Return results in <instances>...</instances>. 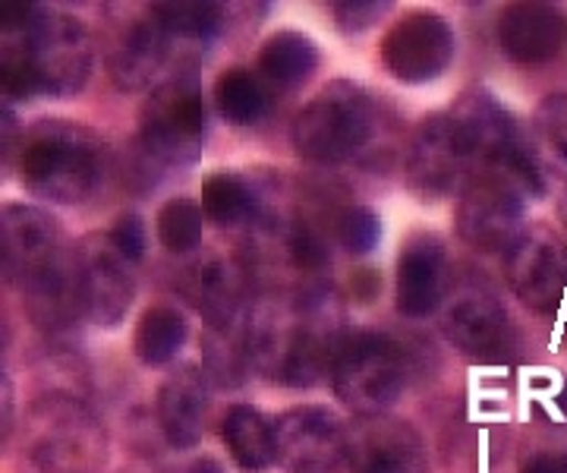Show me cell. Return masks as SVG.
<instances>
[{
  "instance_id": "cell-33",
  "label": "cell",
  "mask_w": 567,
  "mask_h": 473,
  "mask_svg": "<svg viewBox=\"0 0 567 473\" xmlns=\"http://www.w3.org/2000/svg\"><path fill=\"white\" fill-rule=\"evenodd\" d=\"M391 10L382 0H341V3H331V17L334 22L344 29L347 35H357L372 29L379 20H385V13Z\"/></svg>"
},
{
  "instance_id": "cell-29",
  "label": "cell",
  "mask_w": 567,
  "mask_h": 473,
  "mask_svg": "<svg viewBox=\"0 0 567 473\" xmlns=\"http://www.w3.org/2000/svg\"><path fill=\"white\" fill-rule=\"evenodd\" d=\"M152 13L158 17L164 32L174 39L177 51L212 44L224 29L221 3H155Z\"/></svg>"
},
{
  "instance_id": "cell-30",
  "label": "cell",
  "mask_w": 567,
  "mask_h": 473,
  "mask_svg": "<svg viewBox=\"0 0 567 473\" xmlns=\"http://www.w3.org/2000/svg\"><path fill=\"white\" fill-rule=\"evenodd\" d=\"M203 203H196L189 196H174V199L164 203L158 218H155L158 244L171 256H189L203 244Z\"/></svg>"
},
{
  "instance_id": "cell-2",
  "label": "cell",
  "mask_w": 567,
  "mask_h": 473,
  "mask_svg": "<svg viewBox=\"0 0 567 473\" xmlns=\"http://www.w3.org/2000/svg\"><path fill=\"white\" fill-rule=\"evenodd\" d=\"M338 294L319 288L297 294H265L249 307V363L268 382L312 389L328 376L341 326Z\"/></svg>"
},
{
  "instance_id": "cell-16",
  "label": "cell",
  "mask_w": 567,
  "mask_h": 473,
  "mask_svg": "<svg viewBox=\"0 0 567 473\" xmlns=\"http://www.w3.org/2000/svg\"><path fill=\"white\" fill-rule=\"evenodd\" d=\"M271 426L278 464L287 473H331L338 464H344L347 426L338 413L322 404H303L278 413Z\"/></svg>"
},
{
  "instance_id": "cell-22",
  "label": "cell",
  "mask_w": 567,
  "mask_h": 473,
  "mask_svg": "<svg viewBox=\"0 0 567 473\" xmlns=\"http://www.w3.org/2000/svg\"><path fill=\"white\" fill-rule=\"evenodd\" d=\"M174 54H177L174 39L164 32L158 17L145 10L126 25V32L111 54V80L121 92H142L158 80V73Z\"/></svg>"
},
{
  "instance_id": "cell-4",
  "label": "cell",
  "mask_w": 567,
  "mask_h": 473,
  "mask_svg": "<svg viewBox=\"0 0 567 473\" xmlns=\"http://www.w3.org/2000/svg\"><path fill=\"white\" fill-rule=\"evenodd\" d=\"M20 174L41 203L82 206L111 181V148L92 126L44 117L22 133Z\"/></svg>"
},
{
  "instance_id": "cell-20",
  "label": "cell",
  "mask_w": 567,
  "mask_h": 473,
  "mask_svg": "<svg viewBox=\"0 0 567 473\" xmlns=\"http://www.w3.org/2000/svg\"><path fill=\"white\" fill-rule=\"evenodd\" d=\"M252 271L244 256L212 253L189 271V297L203 312L205 326H227L249 312Z\"/></svg>"
},
{
  "instance_id": "cell-21",
  "label": "cell",
  "mask_w": 567,
  "mask_h": 473,
  "mask_svg": "<svg viewBox=\"0 0 567 473\" xmlns=\"http://www.w3.org/2000/svg\"><path fill=\"white\" fill-rule=\"evenodd\" d=\"M208 423V379L203 367L183 363L158 391V426L174 452H189L203 442Z\"/></svg>"
},
{
  "instance_id": "cell-24",
  "label": "cell",
  "mask_w": 567,
  "mask_h": 473,
  "mask_svg": "<svg viewBox=\"0 0 567 473\" xmlns=\"http://www.w3.org/2000/svg\"><path fill=\"white\" fill-rule=\"evenodd\" d=\"M221 439L244 473H265L271 464H278L275 426L252 404H234L224 413Z\"/></svg>"
},
{
  "instance_id": "cell-18",
  "label": "cell",
  "mask_w": 567,
  "mask_h": 473,
  "mask_svg": "<svg viewBox=\"0 0 567 473\" xmlns=\"http://www.w3.org/2000/svg\"><path fill=\"white\" fill-rule=\"evenodd\" d=\"M454 285L445 244L432 234L406 237L398 256L394 271V304L410 319H425L432 312H442L447 294Z\"/></svg>"
},
{
  "instance_id": "cell-37",
  "label": "cell",
  "mask_w": 567,
  "mask_h": 473,
  "mask_svg": "<svg viewBox=\"0 0 567 473\" xmlns=\"http://www.w3.org/2000/svg\"><path fill=\"white\" fill-rule=\"evenodd\" d=\"M558 218H561V227L567 230V193L561 196V206H558Z\"/></svg>"
},
{
  "instance_id": "cell-3",
  "label": "cell",
  "mask_w": 567,
  "mask_h": 473,
  "mask_svg": "<svg viewBox=\"0 0 567 473\" xmlns=\"http://www.w3.org/2000/svg\"><path fill=\"white\" fill-rule=\"evenodd\" d=\"M95 42L89 25L41 3L3 10V95L10 99H70L89 85Z\"/></svg>"
},
{
  "instance_id": "cell-27",
  "label": "cell",
  "mask_w": 567,
  "mask_h": 473,
  "mask_svg": "<svg viewBox=\"0 0 567 473\" xmlns=\"http://www.w3.org/2000/svg\"><path fill=\"white\" fill-rule=\"evenodd\" d=\"M203 353L208 382H215L221 389L244 385L246 372L252 370V363H249V312L227 326H205Z\"/></svg>"
},
{
  "instance_id": "cell-31",
  "label": "cell",
  "mask_w": 567,
  "mask_h": 473,
  "mask_svg": "<svg viewBox=\"0 0 567 473\" xmlns=\"http://www.w3.org/2000/svg\"><path fill=\"white\" fill-rule=\"evenodd\" d=\"M533 140L543 162L567 167V92L546 95L533 117Z\"/></svg>"
},
{
  "instance_id": "cell-17",
  "label": "cell",
  "mask_w": 567,
  "mask_h": 473,
  "mask_svg": "<svg viewBox=\"0 0 567 473\" xmlns=\"http://www.w3.org/2000/svg\"><path fill=\"white\" fill-rule=\"evenodd\" d=\"M344 464L350 473H425L423 435L401 417H360L347 426Z\"/></svg>"
},
{
  "instance_id": "cell-7",
  "label": "cell",
  "mask_w": 567,
  "mask_h": 473,
  "mask_svg": "<svg viewBox=\"0 0 567 473\" xmlns=\"http://www.w3.org/2000/svg\"><path fill=\"white\" fill-rule=\"evenodd\" d=\"M382 133V107L363 85L334 80L297 114L290 140L316 165H344L365 155Z\"/></svg>"
},
{
  "instance_id": "cell-26",
  "label": "cell",
  "mask_w": 567,
  "mask_h": 473,
  "mask_svg": "<svg viewBox=\"0 0 567 473\" xmlns=\"http://www.w3.org/2000/svg\"><path fill=\"white\" fill-rule=\"evenodd\" d=\"M189 338V322L183 316V309L171 304H155L140 316L136 329H133V353L142 367L158 370L167 367Z\"/></svg>"
},
{
  "instance_id": "cell-25",
  "label": "cell",
  "mask_w": 567,
  "mask_h": 473,
  "mask_svg": "<svg viewBox=\"0 0 567 473\" xmlns=\"http://www.w3.org/2000/svg\"><path fill=\"white\" fill-rule=\"evenodd\" d=\"M265 199L259 186L246 181L244 174L234 171H215L203 184V212L212 225L227 227H252L262 215Z\"/></svg>"
},
{
  "instance_id": "cell-1",
  "label": "cell",
  "mask_w": 567,
  "mask_h": 473,
  "mask_svg": "<svg viewBox=\"0 0 567 473\" xmlns=\"http://www.w3.org/2000/svg\"><path fill=\"white\" fill-rule=\"evenodd\" d=\"M3 278L17 288L29 319L48 335H63L82 322L76 244L63 225L39 206L10 203L0 215Z\"/></svg>"
},
{
  "instance_id": "cell-34",
  "label": "cell",
  "mask_w": 567,
  "mask_h": 473,
  "mask_svg": "<svg viewBox=\"0 0 567 473\" xmlns=\"http://www.w3.org/2000/svg\"><path fill=\"white\" fill-rule=\"evenodd\" d=\"M107 237L114 240V247L121 249L130 263H136V266H140L142 259H145L148 240H145V225H142V218L136 215V212H123L121 218L111 225Z\"/></svg>"
},
{
  "instance_id": "cell-28",
  "label": "cell",
  "mask_w": 567,
  "mask_h": 473,
  "mask_svg": "<svg viewBox=\"0 0 567 473\" xmlns=\"http://www.w3.org/2000/svg\"><path fill=\"white\" fill-rule=\"evenodd\" d=\"M212 102L227 124L252 126L268 114L271 89L262 83V76L256 70L230 66V70H224L215 89H212Z\"/></svg>"
},
{
  "instance_id": "cell-19",
  "label": "cell",
  "mask_w": 567,
  "mask_h": 473,
  "mask_svg": "<svg viewBox=\"0 0 567 473\" xmlns=\"http://www.w3.org/2000/svg\"><path fill=\"white\" fill-rule=\"evenodd\" d=\"M567 20L551 3H511L498 17V48L511 63L539 66L561 54Z\"/></svg>"
},
{
  "instance_id": "cell-6",
  "label": "cell",
  "mask_w": 567,
  "mask_h": 473,
  "mask_svg": "<svg viewBox=\"0 0 567 473\" xmlns=\"http://www.w3.org/2000/svg\"><path fill=\"white\" fill-rule=\"evenodd\" d=\"M205 143V95L196 66H181L148 92L142 104L136 152L148 177L186 171L199 162Z\"/></svg>"
},
{
  "instance_id": "cell-10",
  "label": "cell",
  "mask_w": 567,
  "mask_h": 473,
  "mask_svg": "<svg viewBox=\"0 0 567 473\" xmlns=\"http://www.w3.org/2000/svg\"><path fill=\"white\" fill-rule=\"evenodd\" d=\"M442 331L476 363H505L517 353V326L505 300L483 278H457L442 307Z\"/></svg>"
},
{
  "instance_id": "cell-14",
  "label": "cell",
  "mask_w": 567,
  "mask_h": 473,
  "mask_svg": "<svg viewBox=\"0 0 567 473\" xmlns=\"http://www.w3.org/2000/svg\"><path fill=\"white\" fill-rule=\"evenodd\" d=\"M527 193L502 174L483 171L466 186L454 208V227L466 247L480 253H505L524 230Z\"/></svg>"
},
{
  "instance_id": "cell-15",
  "label": "cell",
  "mask_w": 567,
  "mask_h": 473,
  "mask_svg": "<svg viewBox=\"0 0 567 473\" xmlns=\"http://www.w3.org/2000/svg\"><path fill=\"white\" fill-rule=\"evenodd\" d=\"M454 48V29L442 13L413 10L385 32L382 63L398 83L425 85L451 66Z\"/></svg>"
},
{
  "instance_id": "cell-9",
  "label": "cell",
  "mask_w": 567,
  "mask_h": 473,
  "mask_svg": "<svg viewBox=\"0 0 567 473\" xmlns=\"http://www.w3.org/2000/svg\"><path fill=\"white\" fill-rule=\"evenodd\" d=\"M410 363L404 348L375 329H344L328 367L334 398L357 417H379L404 394Z\"/></svg>"
},
{
  "instance_id": "cell-11",
  "label": "cell",
  "mask_w": 567,
  "mask_h": 473,
  "mask_svg": "<svg viewBox=\"0 0 567 473\" xmlns=\"http://www.w3.org/2000/svg\"><path fill=\"white\" fill-rule=\"evenodd\" d=\"M480 162L451 111L423 117L406 148V184L423 199L464 193L476 181Z\"/></svg>"
},
{
  "instance_id": "cell-8",
  "label": "cell",
  "mask_w": 567,
  "mask_h": 473,
  "mask_svg": "<svg viewBox=\"0 0 567 473\" xmlns=\"http://www.w3.org/2000/svg\"><path fill=\"white\" fill-rule=\"evenodd\" d=\"M454 121L461 124L466 140L476 152L480 174L492 171L520 186L529 199L546 196V162L517 117L498 102L488 89H466L451 104Z\"/></svg>"
},
{
  "instance_id": "cell-5",
  "label": "cell",
  "mask_w": 567,
  "mask_h": 473,
  "mask_svg": "<svg viewBox=\"0 0 567 473\" xmlns=\"http://www.w3.org/2000/svg\"><path fill=\"white\" fill-rule=\"evenodd\" d=\"M111 435L85 401L51 391L22 413L17 432L20 473H104Z\"/></svg>"
},
{
  "instance_id": "cell-23",
  "label": "cell",
  "mask_w": 567,
  "mask_h": 473,
  "mask_svg": "<svg viewBox=\"0 0 567 473\" xmlns=\"http://www.w3.org/2000/svg\"><path fill=\"white\" fill-rule=\"evenodd\" d=\"M319 44L297 29H281L275 35H268L259 48V63L256 73L262 76V83L271 92H297L306 85L316 70H319Z\"/></svg>"
},
{
  "instance_id": "cell-32",
  "label": "cell",
  "mask_w": 567,
  "mask_h": 473,
  "mask_svg": "<svg viewBox=\"0 0 567 473\" xmlns=\"http://www.w3.org/2000/svg\"><path fill=\"white\" fill-rule=\"evenodd\" d=\"M334 240L350 256H369L382 244V218L365 206H350L334 218Z\"/></svg>"
},
{
  "instance_id": "cell-35",
  "label": "cell",
  "mask_w": 567,
  "mask_h": 473,
  "mask_svg": "<svg viewBox=\"0 0 567 473\" xmlns=\"http://www.w3.org/2000/svg\"><path fill=\"white\" fill-rule=\"evenodd\" d=\"M520 473H567V452H539L529 457Z\"/></svg>"
},
{
  "instance_id": "cell-13",
  "label": "cell",
  "mask_w": 567,
  "mask_h": 473,
  "mask_svg": "<svg viewBox=\"0 0 567 473\" xmlns=\"http://www.w3.org/2000/svg\"><path fill=\"white\" fill-rule=\"evenodd\" d=\"M76 266L82 319L95 329L123 326L136 300V263H130L104 230L76 244Z\"/></svg>"
},
{
  "instance_id": "cell-12",
  "label": "cell",
  "mask_w": 567,
  "mask_h": 473,
  "mask_svg": "<svg viewBox=\"0 0 567 473\" xmlns=\"http://www.w3.org/2000/svg\"><path fill=\"white\" fill-rule=\"evenodd\" d=\"M514 297L539 316L558 312L567 290V244L546 225H527L502 253Z\"/></svg>"
},
{
  "instance_id": "cell-36",
  "label": "cell",
  "mask_w": 567,
  "mask_h": 473,
  "mask_svg": "<svg viewBox=\"0 0 567 473\" xmlns=\"http://www.w3.org/2000/svg\"><path fill=\"white\" fill-rule=\"evenodd\" d=\"M186 473H224V467L215 457H196V461L186 467Z\"/></svg>"
}]
</instances>
